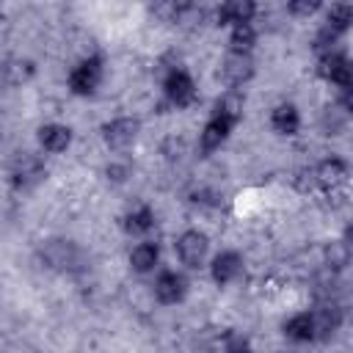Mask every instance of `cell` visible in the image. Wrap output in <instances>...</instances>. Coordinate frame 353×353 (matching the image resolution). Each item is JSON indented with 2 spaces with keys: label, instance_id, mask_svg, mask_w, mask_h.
Returning <instances> with one entry per match:
<instances>
[{
  "label": "cell",
  "instance_id": "12",
  "mask_svg": "<svg viewBox=\"0 0 353 353\" xmlns=\"http://www.w3.org/2000/svg\"><path fill=\"white\" fill-rule=\"evenodd\" d=\"M312 320H314V331H317V339H325L331 336L339 325H342V312L334 306V303H323L312 312Z\"/></svg>",
  "mask_w": 353,
  "mask_h": 353
},
{
  "label": "cell",
  "instance_id": "23",
  "mask_svg": "<svg viewBox=\"0 0 353 353\" xmlns=\"http://www.w3.org/2000/svg\"><path fill=\"white\" fill-rule=\"evenodd\" d=\"M350 254H353V251H350L342 240L325 245V262H328V268H342V265L350 259Z\"/></svg>",
  "mask_w": 353,
  "mask_h": 353
},
{
  "label": "cell",
  "instance_id": "19",
  "mask_svg": "<svg viewBox=\"0 0 353 353\" xmlns=\"http://www.w3.org/2000/svg\"><path fill=\"white\" fill-rule=\"evenodd\" d=\"M154 226V212L146 207V204H138V207H132L127 215H124V229L130 232V234H143V232H149Z\"/></svg>",
  "mask_w": 353,
  "mask_h": 353
},
{
  "label": "cell",
  "instance_id": "5",
  "mask_svg": "<svg viewBox=\"0 0 353 353\" xmlns=\"http://www.w3.org/2000/svg\"><path fill=\"white\" fill-rule=\"evenodd\" d=\"M207 248H210V243H207V237L201 234V232H182L179 237H176V254H179V262L182 265H188V268H199L201 262H204V256H207Z\"/></svg>",
  "mask_w": 353,
  "mask_h": 353
},
{
  "label": "cell",
  "instance_id": "22",
  "mask_svg": "<svg viewBox=\"0 0 353 353\" xmlns=\"http://www.w3.org/2000/svg\"><path fill=\"white\" fill-rule=\"evenodd\" d=\"M212 110H218V113H223V116L240 121V116H243V97H240L237 91H229V94H223V97L215 102Z\"/></svg>",
  "mask_w": 353,
  "mask_h": 353
},
{
  "label": "cell",
  "instance_id": "8",
  "mask_svg": "<svg viewBox=\"0 0 353 353\" xmlns=\"http://www.w3.org/2000/svg\"><path fill=\"white\" fill-rule=\"evenodd\" d=\"M221 72H223V80L232 88H240V85H245L254 77V61H251V55L229 52L226 61H223V66H221Z\"/></svg>",
  "mask_w": 353,
  "mask_h": 353
},
{
  "label": "cell",
  "instance_id": "4",
  "mask_svg": "<svg viewBox=\"0 0 353 353\" xmlns=\"http://www.w3.org/2000/svg\"><path fill=\"white\" fill-rule=\"evenodd\" d=\"M234 124H237L234 119H229V116L212 110V116L207 119V124H204V130H201V152H215V149H221V143L232 135Z\"/></svg>",
  "mask_w": 353,
  "mask_h": 353
},
{
  "label": "cell",
  "instance_id": "9",
  "mask_svg": "<svg viewBox=\"0 0 353 353\" xmlns=\"http://www.w3.org/2000/svg\"><path fill=\"white\" fill-rule=\"evenodd\" d=\"M240 273H243V256L237 251H221L210 265V276L215 284H229Z\"/></svg>",
  "mask_w": 353,
  "mask_h": 353
},
{
  "label": "cell",
  "instance_id": "7",
  "mask_svg": "<svg viewBox=\"0 0 353 353\" xmlns=\"http://www.w3.org/2000/svg\"><path fill=\"white\" fill-rule=\"evenodd\" d=\"M185 290H188V284H185L182 273H176V270H163L154 279V298L160 303H165V306L179 303L185 298Z\"/></svg>",
  "mask_w": 353,
  "mask_h": 353
},
{
  "label": "cell",
  "instance_id": "15",
  "mask_svg": "<svg viewBox=\"0 0 353 353\" xmlns=\"http://www.w3.org/2000/svg\"><path fill=\"white\" fill-rule=\"evenodd\" d=\"M157 262H160V248H157V243L143 240V243H138V245L130 251V265H132V270H138V273L154 270Z\"/></svg>",
  "mask_w": 353,
  "mask_h": 353
},
{
  "label": "cell",
  "instance_id": "27",
  "mask_svg": "<svg viewBox=\"0 0 353 353\" xmlns=\"http://www.w3.org/2000/svg\"><path fill=\"white\" fill-rule=\"evenodd\" d=\"M342 243L353 251V223H347V229H345V234H342Z\"/></svg>",
  "mask_w": 353,
  "mask_h": 353
},
{
  "label": "cell",
  "instance_id": "2",
  "mask_svg": "<svg viewBox=\"0 0 353 353\" xmlns=\"http://www.w3.org/2000/svg\"><path fill=\"white\" fill-rule=\"evenodd\" d=\"M163 94L171 105L176 108H185L196 99V85H193V77L182 69V66H171L163 77Z\"/></svg>",
  "mask_w": 353,
  "mask_h": 353
},
{
  "label": "cell",
  "instance_id": "1",
  "mask_svg": "<svg viewBox=\"0 0 353 353\" xmlns=\"http://www.w3.org/2000/svg\"><path fill=\"white\" fill-rule=\"evenodd\" d=\"M102 83V61L97 55L83 58L72 72H69V88L77 97H88L97 91V85Z\"/></svg>",
  "mask_w": 353,
  "mask_h": 353
},
{
  "label": "cell",
  "instance_id": "13",
  "mask_svg": "<svg viewBox=\"0 0 353 353\" xmlns=\"http://www.w3.org/2000/svg\"><path fill=\"white\" fill-rule=\"evenodd\" d=\"M284 334H287V339H292V342H312V339H317L312 312H298V314H292V317L284 323Z\"/></svg>",
  "mask_w": 353,
  "mask_h": 353
},
{
  "label": "cell",
  "instance_id": "25",
  "mask_svg": "<svg viewBox=\"0 0 353 353\" xmlns=\"http://www.w3.org/2000/svg\"><path fill=\"white\" fill-rule=\"evenodd\" d=\"M287 11L290 14H298V17H309V14L320 11V3H290Z\"/></svg>",
  "mask_w": 353,
  "mask_h": 353
},
{
  "label": "cell",
  "instance_id": "20",
  "mask_svg": "<svg viewBox=\"0 0 353 353\" xmlns=\"http://www.w3.org/2000/svg\"><path fill=\"white\" fill-rule=\"evenodd\" d=\"M74 254L77 251H74V245L69 240H55V243H50L44 248V256H47V262L52 268H69L74 262Z\"/></svg>",
  "mask_w": 353,
  "mask_h": 353
},
{
  "label": "cell",
  "instance_id": "28",
  "mask_svg": "<svg viewBox=\"0 0 353 353\" xmlns=\"http://www.w3.org/2000/svg\"><path fill=\"white\" fill-rule=\"evenodd\" d=\"M229 353H251V350H248L243 342H237V345H232V347H229Z\"/></svg>",
  "mask_w": 353,
  "mask_h": 353
},
{
  "label": "cell",
  "instance_id": "3",
  "mask_svg": "<svg viewBox=\"0 0 353 353\" xmlns=\"http://www.w3.org/2000/svg\"><path fill=\"white\" fill-rule=\"evenodd\" d=\"M138 119H130V116H121V119H113L102 127V138L110 149H127L135 138H138Z\"/></svg>",
  "mask_w": 353,
  "mask_h": 353
},
{
  "label": "cell",
  "instance_id": "17",
  "mask_svg": "<svg viewBox=\"0 0 353 353\" xmlns=\"http://www.w3.org/2000/svg\"><path fill=\"white\" fill-rule=\"evenodd\" d=\"M350 25H353V6H345V3H336V6H331L328 11H325V30H331L334 36H342V33H347L350 30Z\"/></svg>",
  "mask_w": 353,
  "mask_h": 353
},
{
  "label": "cell",
  "instance_id": "16",
  "mask_svg": "<svg viewBox=\"0 0 353 353\" xmlns=\"http://www.w3.org/2000/svg\"><path fill=\"white\" fill-rule=\"evenodd\" d=\"M314 179H317L320 185L336 188V185H342V182L347 179V165H345L339 157H328V160H323V163L314 168Z\"/></svg>",
  "mask_w": 353,
  "mask_h": 353
},
{
  "label": "cell",
  "instance_id": "11",
  "mask_svg": "<svg viewBox=\"0 0 353 353\" xmlns=\"http://www.w3.org/2000/svg\"><path fill=\"white\" fill-rule=\"evenodd\" d=\"M39 143L44 152L50 154H58V152H66L69 143H72V130L66 124H44L39 130Z\"/></svg>",
  "mask_w": 353,
  "mask_h": 353
},
{
  "label": "cell",
  "instance_id": "10",
  "mask_svg": "<svg viewBox=\"0 0 353 353\" xmlns=\"http://www.w3.org/2000/svg\"><path fill=\"white\" fill-rule=\"evenodd\" d=\"M256 14V6L248 3V0H229L218 8V22L221 25H229V28H237V25H251Z\"/></svg>",
  "mask_w": 353,
  "mask_h": 353
},
{
  "label": "cell",
  "instance_id": "26",
  "mask_svg": "<svg viewBox=\"0 0 353 353\" xmlns=\"http://www.w3.org/2000/svg\"><path fill=\"white\" fill-rule=\"evenodd\" d=\"M342 108H345L347 113H353V88H345V91H342Z\"/></svg>",
  "mask_w": 353,
  "mask_h": 353
},
{
  "label": "cell",
  "instance_id": "6",
  "mask_svg": "<svg viewBox=\"0 0 353 353\" xmlns=\"http://www.w3.org/2000/svg\"><path fill=\"white\" fill-rule=\"evenodd\" d=\"M320 72L328 83L339 85L342 91L345 88H353V61L345 58L342 52H334V55H325L320 58Z\"/></svg>",
  "mask_w": 353,
  "mask_h": 353
},
{
  "label": "cell",
  "instance_id": "18",
  "mask_svg": "<svg viewBox=\"0 0 353 353\" xmlns=\"http://www.w3.org/2000/svg\"><path fill=\"white\" fill-rule=\"evenodd\" d=\"M41 176H44V165L39 163V157H33V154H22V157L17 160V165H14V179H17L19 185L39 182Z\"/></svg>",
  "mask_w": 353,
  "mask_h": 353
},
{
  "label": "cell",
  "instance_id": "21",
  "mask_svg": "<svg viewBox=\"0 0 353 353\" xmlns=\"http://www.w3.org/2000/svg\"><path fill=\"white\" fill-rule=\"evenodd\" d=\"M254 44H256V33H254V25H237V28H232V33H229V52H243V55H251V50H254Z\"/></svg>",
  "mask_w": 353,
  "mask_h": 353
},
{
  "label": "cell",
  "instance_id": "14",
  "mask_svg": "<svg viewBox=\"0 0 353 353\" xmlns=\"http://www.w3.org/2000/svg\"><path fill=\"white\" fill-rule=\"evenodd\" d=\"M270 127L279 132V135H295L301 130V116L295 110V105H276L273 113H270Z\"/></svg>",
  "mask_w": 353,
  "mask_h": 353
},
{
  "label": "cell",
  "instance_id": "24",
  "mask_svg": "<svg viewBox=\"0 0 353 353\" xmlns=\"http://www.w3.org/2000/svg\"><path fill=\"white\" fill-rule=\"evenodd\" d=\"M30 72H33V66H30L28 61H14V63L6 66V80H8L11 85H19L22 80L30 77Z\"/></svg>",
  "mask_w": 353,
  "mask_h": 353
}]
</instances>
